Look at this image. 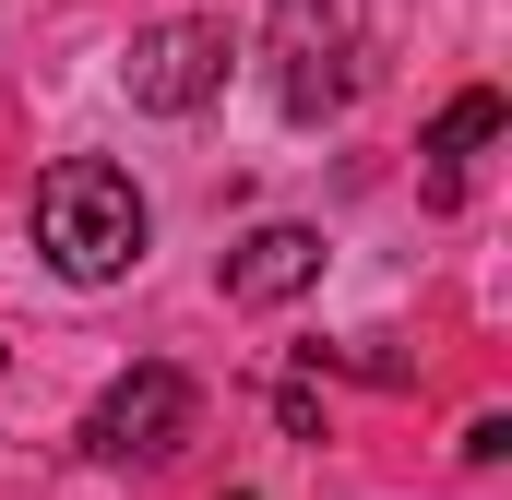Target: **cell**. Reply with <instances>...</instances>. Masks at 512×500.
<instances>
[{
	"label": "cell",
	"mask_w": 512,
	"mask_h": 500,
	"mask_svg": "<svg viewBox=\"0 0 512 500\" xmlns=\"http://www.w3.org/2000/svg\"><path fill=\"white\" fill-rule=\"evenodd\" d=\"M143 191H131V167H108V155H72V167H48L36 179V250L72 274V286H108V274H131L143 262Z\"/></svg>",
	"instance_id": "1"
},
{
	"label": "cell",
	"mask_w": 512,
	"mask_h": 500,
	"mask_svg": "<svg viewBox=\"0 0 512 500\" xmlns=\"http://www.w3.org/2000/svg\"><path fill=\"white\" fill-rule=\"evenodd\" d=\"M191 429H203V393H191V370L143 358V370H120L108 393H96V417H84V453H96V465H167Z\"/></svg>",
	"instance_id": "2"
},
{
	"label": "cell",
	"mask_w": 512,
	"mask_h": 500,
	"mask_svg": "<svg viewBox=\"0 0 512 500\" xmlns=\"http://www.w3.org/2000/svg\"><path fill=\"white\" fill-rule=\"evenodd\" d=\"M274 96L286 120H322L358 96V0H274Z\"/></svg>",
	"instance_id": "3"
},
{
	"label": "cell",
	"mask_w": 512,
	"mask_h": 500,
	"mask_svg": "<svg viewBox=\"0 0 512 500\" xmlns=\"http://www.w3.org/2000/svg\"><path fill=\"white\" fill-rule=\"evenodd\" d=\"M215 84H227V24L179 12V24H143V36H131V108H155V120H191Z\"/></svg>",
	"instance_id": "4"
},
{
	"label": "cell",
	"mask_w": 512,
	"mask_h": 500,
	"mask_svg": "<svg viewBox=\"0 0 512 500\" xmlns=\"http://www.w3.org/2000/svg\"><path fill=\"white\" fill-rule=\"evenodd\" d=\"M298 286H322V227H251L227 250V298L239 310H286Z\"/></svg>",
	"instance_id": "5"
},
{
	"label": "cell",
	"mask_w": 512,
	"mask_h": 500,
	"mask_svg": "<svg viewBox=\"0 0 512 500\" xmlns=\"http://www.w3.org/2000/svg\"><path fill=\"white\" fill-rule=\"evenodd\" d=\"M489 131H501V96H489V84H465V96H453V108L429 120V155H441V179H453V167H465V155H477Z\"/></svg>",
	"instance_id": "6"
}]
</instances>
